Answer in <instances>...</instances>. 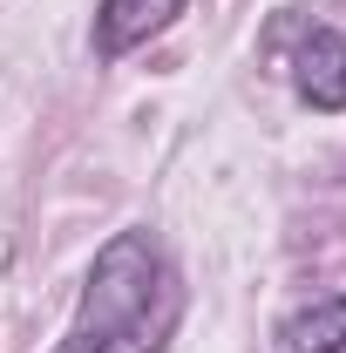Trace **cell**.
Listing matches in <instances>:
<instances>
[{
  "label": "cell",
  "mask_w": 346,
  "mask_h": 353,
  "mask_svg": "<svg viewBox=\"0 0 346 353\" xmlns=\"http://www.w3.org/2000/svg\"><path fill=\"white\" fill-rule=\"evenodd\" d=\"M278 340H285V353H346V292L299 306L278 326Z\"/></svg>",
  "instance_id": "277c9868"
},
{
  "label": "cell",
  "mask_w": 346,
  "mask_h": 353,
  "mask_svg": "<svg viewBox=\"0 0 346 353\" xmlns=\"http://www.w3.org/2000/svg\"><path fill=\"white\" fill-rule=\"evenodd\" d=\"M176 14H183V0H102V7H95V54L116 61V54H130V48L156 41Z\"/></svg>",
  "instance_id": "7a4b0ae2"
},
{
  "label": "cell",
  "mask_w": 346,
  "mask_h": 353,
  "mask_svg": "<svg viewBox=\"0 0 346 353\" xmlns=\"http://www.w3.org/2000/svg\"><path fill=\"white\" fill-rule=\"evenodd\" d=\"M176 312L183 299H176L163 245L150 231H116L88 265L82 306L54 353H163Z\"/></svg>",
  "instance_id": "6da1fadb"
},
{
  "label": "cell",
  "mask_w": 346,
  "mask_h": 353,
  "mask_svg": "<svg viewBox=\"0 0 346 353\" xmlns=\"http://www.w3.org/2000/svg\"><path fill=\"white\" fill-rule=\"evenodd\" d=\"M292 82H299V95L312 102V109H346V34H333V28H312L299 41V54H292Z\"/></svg>",
  "instance_id": "3957f363"
}]
</instances>
